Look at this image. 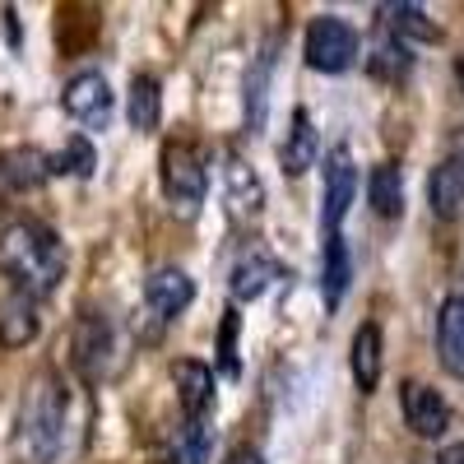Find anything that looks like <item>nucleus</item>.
Wrapping results in <instances>:
<instances>
[{
  "mask_svg": "<svg viewBox=\"0 0 464 464\" xmlns=\"http://www.w3.org/2000/svg\"><path fill=\"white\" fill-rule=\"evenodd\" d=\"M126 121L135 135H153L163 121V84L153 74H135L130 93H126Z\"/></svg>",
  "mask_w": 464,
  "mask_h": 464,
  "instance_id": "15",
  "label": "nucleus"
},
{
  "mask_svg": "<svg viewBox=\"0 0 464 464\" xmlns=\"http://www.w3.org/2000/svg\"><path fill=\"white\" fill-rule=\"evenodd\" d=\"M37 330H43V321H37L33 297L10 293L5 302H0V348H28L37 339Z\"/></svg>",
  "mask_w": 464,
  "mask_h": 464,
  "instance_id": "16",
  "label": "nucleus"
},
{
  "mask_svg": "<svg viewBox=\"0 0 464 464\" xmlns=\"http://www.w3.org/2000/svg\"><path fill=\"white\" fill-rule=\"evenodd\" d=\"M348 279H353V256H348L343 232H334V237H325V256H321V297H325L330 312L343 302Z\"/></svg>",
  "mask_w": 464,
  "mask_h": 464,
  "instance_id": "19",
  "label": "nucleus"
},
{
  "mask_svg": "<svg viewBox=\"0 0 464 464\" xmlns=\"http://www.w3.org/2000/svg\"><path fill=\"white\" fill-rule=\"evenodd\" d=\"M52 177V163H47V153L43 149H10L5 159H0V186H10V190H37Z\"/></svg>",
  "mask_w": 464,
  "mask_h": 464,
  "instance_id": "18",
  "label": "nucleus"
},
{
  "mask_svg": "<svg viewBox=\"0 0 464 464\" xmlns=\"http://www.w3.org/2000/svg\"><path fill=\"white\" fill-rule=\"evenodd\" d=\"M172 385L181 400V418H209L214 409V372L196 358H177L172 362Z\"/></svg>",
  "mask_w": 464,
  "mask_h": 464,
  "instance_id": "11",
  "label": "nucleus"
},
{
  "mask_svg": "<svg viewBox=\"0 0 464 464\" xmlns=\"http://www.w3.org/2000/svg\"><path fill=\"white\" fill-rule=\"evenodd\" d=\"M367 200L376 218H400L404 214V172L395 163H381L367 177Z\"/></svg>",
  "mask_w": 464,
  "mask_h": 464,
  "instance_id": "22",
  "label": "nucleus"
},
{
  "mask_svg": "<svg viewBox=\"0 0 464 464\" xmlns=\"http://www.w3.org/2000/svg\"><path fill=\"white\" fill-rule=\"evenodd\" d=\"M381 19H385V28H391V37L395 43H437L441 37V28L432 24V14L422 10V5H409V0H395V5H381Z\"/></svg>",
  "mask_w": 464,
  "mask_h": 464,
  "instance_id": "17",
  "label": "nucleus"
},
{
  "mask_svg": "<svg viewBox=\"0 0 464 464\" xmlns=\"http://www.w3.org/2000/svg\"><path fill=\"white\" fill-rule=\"evenodd\" d=\"M144 302H149V312L159 321H172V316H181L186 306L196 302V279H190L186 269H177V265H163V269H153V275L144 279Z\"/></svg>",
  "mask_w": 464,
  "mask_h": 464,
  "instance_id": "10",
  "label": "nucleus"
},
{
  "mask_svg": "<svg viewBox=\"0 0 464 464\" xmlns=\"http://www.w3.org/2000/svg\"><path fill=\"white\" fill-rule=\"evenodd\" d=\"M413 70V56L404 43H395V37H385V43L376 47L372 56V80H391V84H404V74Z\"/></svg>",
  "mask_w": 464,
  "mask_h": 464,
  "instance_id": "26",
  "label": "nucleus"
},
{
  "mask_svg": "<svg viewBox=\"0 0 464 464\" xmlns=\"http://www.w3.org/2000/svg\"><path fill=\"white\" fill-rule=\"evenodd\" d=\"M223 214L237 227H246L265 214V181L256 177V168L242 153H227V163H223Z\"/></svg>",
  "mask_w": 464,
  "mask_h": 464,
  "instance_id": "7",
  "label": "nucleus"
},
{
  "mask_svg": "<svg viewBox=\"0 0 464 464\" xmlns=\"http://www.w3.org/2000/svg\"><path fill=\"white\" fill-rule=\"evenodd\" d=\"M450 163L464 172V126H455V135H450Z\"/></svg>",
  "mask_w": 464,
  "mask_h": 464,
  "instance_id": "29",
  "label": "nucleus"
},
{
  "mask_svg": "<svg viewBox=\"0 0 464 464\" xmlns=\"http://www.w3.org/2000/svg\"><path fill=\"white\" fill-rule=\"evenodd\" d=\"M223 464H265V455H260L256 446H237V450H227Z\"/></svg>",
  "mask_w": 464,
  "mask_h": 464,
  "instance_id": "28",
  "label": "nucleus"
},
{
  "mask_svg": "<svg viewBox=\"0 0 464 464\" xmlns=\"http://www.w3.org/2000/svg\"><path fill=\"white\" fill-rule=\"evenodd\" d=\"M269 70H275V43L260 52V61L246 74V126L251 130L265 126V111H269Z\"/></svg>",
  "mask_w": 464,
  "mask_h": 464,
  "instance_id": "24",
  "label": "nucleus"
},
{
  "mask_svg": "<svg viewBox=\"0 0 464 464\" xmlns=\"http://www.w3.org/2000/svg\"><path fill=\"white\" fill-rule=\"evenodd\" d=\"M316 149H321V140H316V121H312V111H306V107H293L288 140H284V149H279L284 172H288V177H302L306 168L316 163Z\"/></svg>",
  "mask_w": 464,
  "mask_h": 464,
  "instance_id": "14",
  "label": "nucleus"
},
{
  "mask_svg": "<svg viewBox=\"0 0 464 464\" xmlns=\"http://www.w3.org/2000/svg\"><path fill=\"white\" fill-rule=\"evenodd\" d=\"M437 358L455 381H464V297H446L437 312Z\"/></svg>",
  "mask_w": 464,
  "mask_h": 464,
  "instance_id": "13",
  "label": "nucleus"
},
{
  "mask_svg": "<svg viewBox=\"0 0 464 464\" xmlns=\"http://www.w3.org/2000/svg\"><path fill=\"white\" fill-rule=\"evenodd\" d=\"M70 353H74V367H80L84 381H102L111 367H116V330L102 312H84L80 325L70 334Z\"/></svg>",
  "mask_w": 464,
  "mask_h": 464,
  "instance_id": "6",
  "label": "nucleus"
},
{
  "mask_svg": "<svg viewBox=\"0 0 464 464\" xmlns=\"http://www.w3.org/2000/svg\"><path fill=\"white\" fill-rule=\"evenodd\" d=\"M209 459V422L205 418H181L172 437V464H205Z\"/></svg>",
  "mask_w": 464,
  "mask_h": 464,
  "instance_id": "25",
  "label": "nucleus"
},
{
  "mask_svg": "<svg viewBox=\"0 0 464 464\" xmlns=\"http://www.w3.org/2000/svg\"><path fill=\"white\" fill-rule=\"evenodd\" d=\"M455 80H459V89H464V56H455Z\"/></svg>",
  "mask_w": 464,
  "mask_h": 464,
  "instance_id": "31",
  "label": "nucleus"
},
{
  "mask_svg": "<svg viewBox=\"0 0 464 464\" xmlns=\"http://www.w3.org/2000/svg\"><path fill=\"white\" fill-rule=\"evenodd\" d=\"M275 279H279V265L269 256H242L237 265H232V275H227V293H232V302H251Z\"/></svg>",
  "mask_w": 464,
  "mask_h": 464,
  "instance_id": "21",
  "label": "nucleus"
},
{
  "mask_svg": "<svg viewBox=\"0 0 464 464\" xmlns=\"http://www.w3.org/2000/svg\"><path fill=\"white\" fill-rule=\"evenodd\" d=\"M353 196H358V163H353V153L339 144L330 159H325V200H321V227H325V237H334V232L343 227L348 209H353Z\"/></svg>",
  "mask_w": 464,
  "mask_h": 464,
  "instance_id": "8",
  "label": "nucleus"
},
{
  "mask_svg": "<svg viewBox=\"0 0 464 464\" xmlns=\"http://www.w3.org/2000/svg\"><path fill=\"white\" fill-rule=\"evenodd\" d=\"M381 353H385V334L376 321H362L348 343V367H353V385L362 395H372L381 385Z\"/></svg>",
  "mask_w": 464,
  "mask_h": 464,
  "instance_id": "12",
  "label": "nucleus"
},
{
  "mask_svg": "<svg viewBox=\"0 0 464 464\" xmlns=\"http://www.w3.org/2000/svg\"><path fill=\"white\" fill-rule=\"evenodd\" d=\"M47 163H52V172H61V177H80V181H89L93 168H98V149H93L89 135L74 130L56 153H47Z\"/></svg>",
  "mask_w": 464,
  "mask_h": 464,
  "instance_id": "23",
  "label": "nucleus"
},
{
  "mask_svg": "<svg viewBox=\"0 0 464 464\" xmlns=\"http://www.w3.org/2000/svg\"><path fill=\"white\" fill-rule=\"evenodd\" d=\"M237 334H242V316H237V306H227V312H223V325H218V372H223L227 381H237V376H242Z\"/></svg>",
  "mask_w": 464,
  "mask_h": 464,
  "instance_id": "27",
  "label": "nucleus"
},
{
  "mask_svg": "<svg viewBox=\"0 0 464 464\" xmlns=\"http://www.w3.org/2000/svg\"><path fill=\"white\" fill-rule=\"evenodd\" d=\"M437 464H464V441H455V446H446V450L437 455Z\"/></svg>",
  "mask_w": 464,
  "mask_h": 464,
  "instance_id": "30",
  "label": "nucleus"
},
{
  "mask_svg": "<svg viewBox=\"0 0 464 464\" xmlns=\"http://www.w3.org/2000/svg\"><path fill=\"white\" fill-rule=\"evenodd\" d=\"M61 107L74 126H80V135L89 130H107L111 126V84H107V74L98 70H80V74H70L65 80V93H61Z\"/></svg>",
  "mask_w": 464,
  "mask_h": 464,
  "instance_id": "5",
  "label": "nucleus"
},
{
  "mask_svg": "<svg viewBox=\"0 0 464 464\" xmlns=\"http://www.w3.org/2000/svg\"><path fill=\"white\" fill-rule=\"evenodd\" d=\"M428 205H432V214L441 223H450V218L464 214V172L450 159H441L432 168V177H428Z\"/></svg>",
  "mask_w": 464,
  "mask_h": 464,
  "instance_id": "20",
  "label": "nucleus"
},
{
  "mask_svg": "<svg viewBox=\"0 0 464 464\" xmlns=\"http://www.w3.org/2000/svg\"><path fill=\"white\" fill-rule=\"evenodd\" d=\"M65 242L56 237V227L28 214L0 218V275H5L10 293L43 302L61 288L65 279Z\"/></svg>",
  "mask_w": 464,
  "mask_h": 464,
  "instance_id": "1",
  "label": "nucleus"
},
{
  "mask_svg": "<svg viewBox=\"0 0 464 464\" xmlns=\"http://www.w3.org/2000/svg\"><path fill=\"white\" fill-rule=\"evenodd\" d=\"M159 186H163V200L177 218H196L205 205V190H209V172L196 144L186 140H168L159 153Z\"/></svg>",
  "mask_w": 464,
  "mask_h": 464,
  "instance_id": "3",
  "label": "nucleus"
},
{
  "mask_svg": "<svg viewBox=\"0 0 464 464\" xmlns=\"http://www.w3.org/2000/svg\"><path fill=\"white\" fill-rule=\"evenodd\" d=\"M302 56L316 74H343L348 65L358 61V33L348 19L339 14H316L306 24V43H302Z\"/></svg>",
  "mask_w": 464,
  "mask_h": 464,
  "instance_id": "4",
  "label": "nucleus"
},
{
  "mask_svg": "<svg viewBox=\"0 0 464 464\" xmlns=\"http://www.w3.org/2000/svg\"><path fill=\"white\" fill-rule=\"evenodd\" d=\"M400 413L409 422V432L422 437V441H441L446 428H450V404L441 400V391L422 381H404L400 385Z\"/></svg>",
  "mask_w": 464,
  "mask_h": 464,
  "instance_id": "9",
  "label": "nucleus"
},
{
  "mask_svg": "<svg viewBox=\"0 0 464 464\" xmlns=\"http://www.w3.org/2000/svg\"><path fill=\"white\" fill-rule=\"evenodd\" d=\"M65 432V391L56 372H33L14 418V464H52Z\"/></svg>",
  "mask_w": 464,
  "mask_h": 464,
  "instance_id": "2",
  "label": "nucleus"
}]
</instances>
